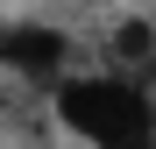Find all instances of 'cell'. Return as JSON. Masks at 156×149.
<instances>
[{
	"label": "cell",
	"mask_w": 156,
	"mask_h": 149,
	"mask_svg": "<svg viewBox=\"0 0 156 149\" xmlns=\"http://www.w3.org/2000/svg\"><path fill=\"white\" fill-rule=\"evenodd\" d=\"M57 121L78 149H156V99L128 71L57 78Z\"/></svg>",
	"instance_id": "cell-1"
},
{
	"label": "cell",
	"mask_w": 156,
	"mask_h": 149,
	"mask_svg": "<svg viewBox=\"0 0 156 149\" xmlns=\"http://www.w3.org/2000/svg\"><path fill=\"white\" fill-rule=\"evenodd\" d=\"M0 64H7V71H21V78H43V85H57V78H71V36L43 29V21L0 29Z\"/></svg>",
	"instance_id": "cell-2"
},
{
	"label": "cell",
	"mask_w": 156,
	"mask_h": 149,
	"mask_svg": "<svg viewBox=\"0 0 156 149\" xmlns=\"http://www.w3.org/2000/svg\"><path fill=\"white\" fill-rule=\"evenodd\" d=\"M149 50H156V29H142V21H135V29H121V36H114V57H121V64H142Z\"/></svg>",
	"instance_id": "cell-3"
}]
</instances>
